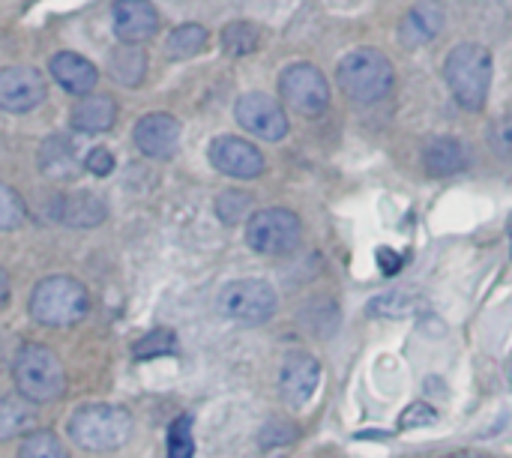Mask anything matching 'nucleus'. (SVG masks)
I'll return each mask as SVG.
<instances>
[{"label": "nucleus", "instance_id": "nucleus-1", "mask_svg": "<svg viewBox=\"0 0 512 458\" xmlns=\"http://www.w3.org/2000/svg\"><path fill=\"white\" fill-rule=\"evenodd\" d=\"M444 78L465 111H483L492 87V51L480 42L456 45L444 60Z\"/></svg>", "mask_w": 512, "mask_h": 458}, {"label": "nucleus", "instance_id": "nucleus-2", "mask_svg": "<svg viewBox=\"0 0 512 458\" xmlns=\"http://www.w3.org/2000/svg\"><path fill=\"white\" fill-rule=\"evenodd\" d=\"M336 81L345 90V96H351L354 102H381L393 84H396V72L393 63L384 51L378 48H354L351 54H345L339 60L336 69Z\"/></svg>", "mask_w": 512, "mask_h": 458}, {"label": "nucleus", "instance_id": "nucleus-3", "mask_svg": "<svg viewBox=\"0 0 512 458\" xmlns=\"http://www.w3.org/2000/svg\"><path fill=\"white\" fill-rule=\"evenodd\" d=\"M87 309H90L87 288L72 276L42 279L30 294V315L42 327H54V330L72 327L87 315Z\"/></svg>", "mask_w": 512, "mask_h": 458}, {"label": "nucleus", "instance_id": "nucleus-4", "mask_svg": "<svg viewBox=\"0 0 512 458\" xmlns=\"http://www.w3.org/2000/svg\"><path fill=\"white\" fill-rule=\"evenodd\" d=\"M132 435V417L129 411L117 405H87L72 414L69 420V438L75 447H84L90 453H111L123 447Z\"/></svg>", "mask_w": 512, "mask_h": 458}, {"label": "nucleus", "instance_id": "nucleus-5", "mask_svg": "<svg viewBox=\"0 0 512 458\" xmlns=\"http://www.w3.org/2000/svg\"><path fill=\"white\" fill-rule=\"evenodd\" d=\"M15 387L27 402H57L66 390V375L60 360L45 345H24L12 366Z\"/></svg>", "mask_w": 512, "mask_h": 458}, {"label": "nucleus", "instance_id": "nucleus-6", "mask_svg": "<svg viewBox=\"0 0 512 458\" xmlns=\"http://www.w3.org/2000/svg\"><path fill=\"white\" fill-rule=\"evenodd\" d=\"M300 237H303V222L297 219V213H291L285 207L258 210L246 222L249 249L258 255H267V258L291 255L300 246Z\"/></svg>", "mask_w": 512, "mask_h": 458}, {"label": "nucleus", "instance_id": "nucleus-7", "mask_svg": "<svg viewBox=\"0 0 512 458\" xmlns=\"http://www.w3.org/2000/svg\"><path fill=\"white\" fill-rule=\"evenodd\" d=\"M276 291L264 279H237L219 291V312L240 324H264L276 315Z\"/></svg>", "mask_w": 512, "mask_h": 458}, {"label": "nucleus", "instance_id": "nucleus-8", "mask_svg": "<svg viewBox=\"0 0 512 458\" xmlns=\"http://www.w3.org/2000/svg\"><path fill=\"white\" fill-rule=\"evenodd\" d=\"M279 93L285 105L303 117H318L330 105V84L315 63H291L279 75Z\"/></svg>", "mask_w": 512, "mask_h": 458}, {"label": "nucleus", "instance_id": "nucleus-9", "mask_svg": "<svg viewBox=\"0 0 512 458\" xmlns=\"http://www.w3.org/2000/svg\"><path fill=\"white\" fill-rule=\"evenodd\" d=\"M234 117L249 135L264 141H282L288 135V117L282 105L267 93H243L234 105Z\"/></svg>", "mask_w": 512, "mask_h": 458}, {"label": "nucleus", "instance_id": "nucleus-10", "mask_svg": "<svg viewBox=\"0 0 512 458\" xmlns=\"http://www.w3.org/2000/svg\"><path fill=\"white\" fill-rule=\"evenodd\" d=\"M210 165L225 174V177H237V180H252V177H261L264 174V153L246 141V138H237V135H219L213 138L210 150Z\"/></svg>", "mask_w": 512, "mask_h": 458}, {"label": "nucleus", "instance_id": "nucleus-11", "mask_svg": "<svg viewBox=\"0 0 512 458\" xmlns=\"http://www.w3.org/2000/svg\"><path fill=\"white\" fill-rule=\"evenodd\" d=\"M45 75L33 66L0 69V108L9 114H27L45 102Z\"/></svg>", "mask_w": 512, "mask_h": 458}, {"label": "nucleus", "instance_id": "nucleus-12", "mask_svg": "<svg viewBox=\"0 0 512 458\" xmlns=\"http://www.w3.org/2000/svg\"><path fill=\"white\" fill-rule=\"evenodd\" d=\"M321 384V363L312 354L294 351L279 369V393L291 408H303Z\"/></svg>", "mask_w": 512, "mask_h": 458}, {"label": "nucleus", "instance_id": "nucleus-13", "mask_svg": "<svg viewBox=\"0 0 512 458\" xmlns=\"http://www.w3.org/2000/svg\"><path fill=\"white\" fill-rule=\"evenodd\" d=\"M132 138H135V147L150 156V159H171L180 147V123L165 114V111H156V114H147L135 123L132 129Z\"/></svg>", "mask_w": 512, "mask_h": 458}, {"label": "nucleus", "instance_id": "nucleus-14", "mask_svg": "<svg viewBox=\"0 0 512 458\" xmlns=\"http://www.w3.org/2000/svg\"><path fill=\"white\" fill-rule=\"evenodd\" d=\"M159 30V12L150 0H117L114 3V33L123 45H141Z\"/></svg>", "mask_w": 512, "mask_h": 458}, {"label": "nucleus", "instance_id": "nucleus-15", "mask_svg": "<svg viewBox=\"0 0 512 458\" xmlns=\"http://www.w3.org/2000/svg\"><path fill=\"white\" fill-rule=\"evenodd\" d=\"M444 21V6L438 0H420L417 6L408 9V15L399 24V42L405 48H423L438 39Z\"/></svg>", "mask_w": 512, "mask_h": 458}, {"label": "nucleus", "instance_id": "nucleus-16", "mask_svg": "<svg viewBox=\"0 0 512 458\" xmlns=\"http://www.w3.org/2000/svg\"><path fill=\"white\" fill-rule=\"evenodd\" d=\"M48 69H51L54 81L72 96H90L96 87V78H99L96 66L87 57H81L78 51H57L51 57Z\"/></svg>", "mask_w": 512, "mask_h": 458}, {"label": "nucleus", "instance_id": "nucleus-17", "mask_svg": "<svg viewBox=\"0 0 512 458\" xmlns=\"http://www.w3.org/2000/svg\"><path fill=\"white\" fill-rule=\"evenodd\" d=\"M117 120V102L105 93H90L84 96L72 114H69V126L75 132H87V135H96V132H108Z\"/></svg>", "mask_w": 512, "mask_h": 458}, {"label": "nucleus", "instance_id": "nucleus-18", "mask_svg": "<svg viewBox=\"0 0 512 458\" xmlns=\"http://www.w3.org/2000/svg\"><path fill=\"white\" fill-rule=\"evenodd\" d=\"M57 204H60L57 207V219L63 225H69V228H78V231L102 225L105 213H108L105 201L99 195H93V192H72V195H63Z\"/></svg>", "mask_w": 512, "mask_h": 458}, {"label": "nucleus", "instance_id": "nucleus-19", "mask_svg": "<svg viewBox=\"0 0 512 458\" xmlns=\"http://www.w3.org/2000/svg\"><path fill=\"white\" fill-rule=\"evenodd\" d=\"M423 162H426L429 174H435V177L459 174L465 168V147L456 138H450V135H438V138H432L426 144Z\"/></svg>", "mask_w": 512, "mask_h": 458}, {"label": "nucleus", "instance_id": "nucleus-20", "mask_svg": "<svg viewBox=\"0 0 512 458\" xmlns=\"http://www.w3.org/2000/svg\"><path fill=\"white\" fill-rule=\"evenodd\" d=\"M39 159H42V171L63 180V177H75L78 171V162H75V144L63 135H54L42 144L39 150Z\"/></svg>", "mask_w": 512, "mask_h": 458}, {"label": "nucleus", "instance_id": "nucleus-21", "mask_svg": "<svg viewBox=\"0 0 512 458\" xmlns=\"http://www.w3.org/2000/svg\"><path fill=\"white\" fill-rule=\"evenodd\" d=\"M108 69H111L114 81H120L126 87H135L144 78V72H147V54L138 45H123V48H117L111 54Z\"/></svg>", "mask_w": 512, "mask_h": 458}, {"label": "nucleus", "instance_id": "nucleus-22", "mask_svg": "<svg viewBox=\"0 0 512 458\" xmlns=\"http://www.w3.org/2000/svg\"><path fill=\"white\" fill-rule=\"evenodd\" d=\"M420 309V297L411 294V291H387V294H378L366 312L372 318H408Z\"/></svg>", "mask_w": 512, "mask_h": 458}, {"label": "nucleus", "instance_id": "nucleus-23", "mask_svg": "<svg viewBox=\"0 0 512 458\" xmlns=\"http://www.w3.org/2000/svg\"><path fill=\"white\" fill-rule=\"evenodd\" d=\"M207 45V30L201 24H180L168 33L165 39V51L168 57H177V60H186V57H195L201 48Z\"/></svg>", "mask_w": 512, "mask_h": 458}, {"label": "nucleus", "instance_id": "nucleus-24", "mask_svg": "<svg viewBox=\"0 0 512 458\" xmlns=\"http://www.w3.org/2000/svg\"><path fill=\"white\" fill-rule=\"evenodd\" d=\"M261 45V30L249 21H231L225 30H222V48L234 57H243V54H252L255 48Z\"/></svg>", "mask_w": 512, "mask_h": 458}, {"label": "nucleus", "instance_id": "nucleus-25", "mask_svg": "<svg viewBox=\"0 0 512 458\" xmlns=\"http://www.w3.org/2000/svg\"><path fill=\"white\" fill-rule=\"evenodd\" d=\"M18 458H69V453H66V447L60 444L57 435L30 432L18 447Z\"/></svg>", "mask_w": 512, "mask_h": 458}, {"label": "nucleus", "instance_id": "nucleus-26", "mask_svg": "<svg viewBox=\"0 0 512 458\" xmlns=\"http://www.w3.org/2000/svg\"><path fill=\"white\" fill-rule=\"evenodd\" d=\"M216 213L225 225H237L243 219H252V195L246 192H237V189H228L216 198Z\"/></svg>", "mask_w": 512, "mask_h": 458}, {"label": "nucleus", "instance_id": "nucleus-27", "mask_svg": "<svg viewBox=\"0 0 512 458\" xmlns=\"http://www.w3.org/2000/svg\"><path fill=\"white\" fill-rule=\"evenodd\" d=\"M33 420L30 408L18 399H3L0 402V441L6 438H15L27 423Z\"/></svg>", "mask_w": 512, "mask_h": 458}, {"label": "nucleus", "instance_id": "nucleus-28", "mask_svg": "<svg viewBox=\"0 0 512 458\" xmlns=\"http://www.w3.org/2000/svg\"><path fill=\"white\" fill-rule=\"evenodd\" d=\"M177 351V336L165 327L147 333L138 345H135V357L138 360H153V357H165V354H174Z\"/></svg>", "mask_w": 512, "mask_h": 458}, {"label": "nucleus", "instance_id": "nucleus-29", "mask_svg": "<svg viewBox=\"0 0 512 458\" xmlns=\"http://www.w3.org/2000/svg\"><path fill=\"white\" fill-rule=\"evenodd\" d=\"M195 456V435L192 420L177 417L168 429V458H192Z\"/></svg>", "mask_w": 512, "mask_h": 458}, {"label": "nucleus", "instance_id": "nucleus-30", "mask_svg": "<svg viewBox=\"0 0 512 458\" xmlns=\"http://www.w3.org/2000/svg\"><path fill=\"white\" fill-rule=\"evenodd\" d=\"M294 441H297V426H291L288 420H270L258 432V444L264 450H279V447H288Z\"/></svg>", "mask_w": 512, "mask_h": 458}, {"label": "nucleus", "instance_id": "nucleus-31", "mask_svg": "<svg viewBox=\"0 0 512 458\" xmlns=\"http://www.w3.org/2000/svg\"><path fill=\"white\" fill-rule=\"evenodd\" d=\"M21 219H24V201H21V195L12 186L0 183V231L18 228Z\"/></svg>", "mask_w": 512, "mask_h": 458}, {"label": "nucleus", "instance_id": "nucleus-32", "mask_svg": "<svg viewBox=\"0 0 512 458\" xmlns=\"http://www.w3.org/2000/svg\"><path fill=\"white\" fill-rule=\"evenodd\" d=\"M435 420H438V411H435L432 405L414 402V405H408V408L402 411L399 426H402V429H417V426H432Z\"/></svg>", "mask_w": 512, "mask_h": 458}, {"label": "nucleus", "instance_id": "nucleus-33", "mask_svg": "<svg viewBox=\"0 0 512 458\" xmlns=\"http://www.w3.org/2000/svg\"><path fill=\"white\" fill-rule=\"evenodd\" d=\"M84 168H87L90 174H96V177L111 174V168H114L111 150H108V147H93V150L87 153V159H84Z\"/></svg>", "mask_w": 512, "mask_h": 458}, {"label": "nucleus", "instance_id": "nucleus-34", "mask_svg": "<svg viewBox=\"0 0 512 458\" xmlns=\"http://www.w3.org/2000/svg\"><path fill=\"white\" fill-rule=\"evenodd\" d=\"M495 144L504 156H512V111L501 117V123L495 129Z\"/></svg>", "mask_w": 512, "mask_h": 458}, {"label": "nucleus", "instance_id": "nucleus-35", "mask_svg": "<svg viewBox=\"0 0 512 458\" xmlns=\"http://www.w3.org/2000/svg\"><path fill=\"white\" fill-rule=\"evenodd\" d=\"M378 264H381L384 276H393L402 267V258H396V252H390V249H378Z\"/></svg>", "mask_w": 512, "mask_h": 458}, {"label": "nucleus", "instance_id": "nucleus-36", "mask_svg": "<svg viewBox=\"0 0 512 458\" xmlns=\"http://www.w3.org/2000/svg\"><path fill=\"white\" fill-rule=\"evenodd\" d=\"M6 297H9V276H6V270L0 267V306L6 303Z\"/></svg>", "mask_w": 512, "mask_h": 458}, {"label": "nucleus", "instance_id": "nucleus-37", "mask_svg": "<svg viewBox=\"0 0 512 458\" xmlns=\"http://www.w3.org/2000/svg\"><path fill=\"white\" fill-rule=\"evenodd\" d=\"M444 458H489L486 453H477V450H462V453H450Z\"/></svg>", "mask_w": 512, "mask_h": 458}, {"label": "nucleus", "instance_id": "nucleus-38", "mask_svg": "<svg viewBox=\"0 0 512 458\" xmlns=\"http://www.w3.org/2000/svg\"><path fill=\"white\" fill-rule=\"evenodd\" d=\"M507 231H510V255H512V216H510V222H507Z\"/></svg>", "mask_w": 512, "mask_h": 458}, {"label": "nucleus", "instance_id": "nucleus-39", "mask_svg": "<svg viewBox=\"0 0 512 458\" xmlns=\"http://www.w3.org/2000/svg\"><path fill=\"white\" fill-rule=\"evenodd\" d=\"M510 381H512V369H510Z\"/></svg>", "mask_w": 512, "mask_h": 458}]
</instances>
